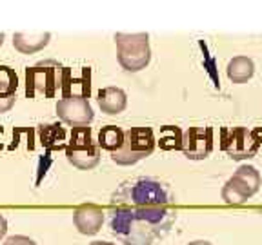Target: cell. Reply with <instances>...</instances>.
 Returning a JSON list of instances; mask_svg holds the SVG:
<instances>
[{"label":"cell","mask_w":262,"mask_h":245,"mask_svg":"<svg viewBox=\"0 0 262 245\" xmlns=\"http://www.w3.org/2000/svg\"><path fill=\"white\" fill-rule=\"evenodd\" d=\"M107 214L111 234L126 245H153L177 220L173 205H117Z\"/></svg>","instance_id":"1"},{"label":"cell","mask_w":262,"mask_h":245,"mask_svg":"<svg viewBox=\"0 0 262 245\" xmlns=\"http://www.w3.org/2000/svg\"><path fill=\"white\" fill-rule=\"evenodd\" d=\"M111 207L117 205H173L175 196L166 182L157 178L126 180L111 196Z\"/></svg>","instance_id":"2"},{"label":"cell","mask_w":262,"mask_h":245,"mask_svg":"<svg viewBox=\"0 0 262 245\" xmlns=\"http://www.w3.org/2000/svg\"><path fill=\"white\" fill-rule=\"evenodd\" d=\"M117 58L127 73H139L151 62V47L147 33H117Z\"/></svg>","instance_id":"3"},{"label":"cell","mask_w":262,"mask_h":245,"mask_svg":"<svg viewBox=\"0 0 262 245\" xmlns=\"http://www.w3.org/2000/svg\"><path fill=\"white\" fill-rule=\"evenodd\" d=\"M155 135L151 127H129L124 131V142L115 153H110L111 160L119 165H133L147 158L155 151Z\"/></svg>","instance_id":"4"},{"label":"cell","mask_w":262,"mask_h":245,"mask_svg":"<svg viewBox=\"0 0 262 245\" xmlns=\"http://www.w3.org/2000/svg\"><path fill=\"white\" fill-rule=\"evenodd\" d=\"M62 67L57 60H42L33 67H26V96L53 98L60 86Z\"/></svg>","instance_id":"5"},{"label":"cell","mask_w":262,"mask_h":245,"mask_svg":"<svg viewBox=\"0 0 262 245\" xmlns=\"http://www.w3.org/2000/svg\"><path fill=\"white\" fill-rule=\"evenodd\" d=\"M66 156H68V162L84 171L97 167L100 162V147L97 142H93L90 126L71 129L70 142L66 145Z\"/></svg>","instance_id":"6"},{"label":"cell","mask_w":262,"mask_h":245,"mask_svg":"<svg viewBox=\"0 0 262 245\" xmlns=\"http://www.w3.org/2000/svg\"><path fill=\"white\" fill-rule=\"evenodd\" d=\"M221 147L231 160L253 158L260 149V143L255 138L253 131L248 127H222L221 129Z\"/></svg>","instance_id":"7"},{"label":"cell","mask_w":262,"mask_h":245,"mask_svg":"<svg viewBox=\"0 0 262 245\" xmlns=\"http://www.w3.org/2000/svg\"><path fill=\"white\" fill-rule=\"evenodd\" d=\"M180 151L188 160H206L213 151V127H188L182 133Z\"/></svg>","instance_id":"8"},{"label":"cell","mask_w":262,"mask_h":245,"mask_svg":"<svg viewBox=\"0 0 262 245\" xmlns=\"http://www.w3.org/2000/svg\"><path fill=\"white\" fill-rule=\"evenodd\" d=\"M58 91L62 93V98H84V100H88L91 94V69L80 67L78 73H75L73 67H62Z\"/></svg>","instance_id":"9"},{"label":"cell","mask_w":262,"mask_h":245,"mask_svg":"<svg viewBox=\"0 0 262 245\" xmlns=\"http://www.w3.org/2000/svg\"><path fill=\"white\" fill-rule=\"evenodd\" d=\"M57 114L62 122L71 127L90 126L95 118L93 107L84 98H62V100H58Z\"/></svg>","instance_id":"10"},{"label":"cell","mask_w":262,"mask_h":245,"mask_svg":"<svg viewBox=\"0 0 262 245\" xmlns=\"http://www.w3.org/2000/svg\"><path fill=\"white\" fill-rule=\"evenodd\" d=\"M104 214L102 207L98 205H80L77 211L73 212V224L78 229L80 234H86V236H93L97 234L104 224Z\"/></svg>","instance_id":"11"},{"label":"cell","mask_w":262,"mask_h":245,"mask_svg":"<svg viewBox=\"0 0 262 245\" xmlns=\"http://www.w3.org/2000/svg\"><path fill=\"white\" fill-rule=\"evenodd\" d=\"M38 142L46 151H66L68 140H66V129L62 124H42L38 126Z\"/></svg>","instance_id":"12"},{"label":"cell","mask_w":262,"mask_h":245,"mask_svg":"<svg viewBox=\"0 0 262 245\" xmlns=\"http://www.w3.org/2000/svg\"><path fill=\"white\" fill-rule=\"evenodd\" d=\"M97 102L102 113L119 114L126 109L127 96L120 87H104L97 93Z\"/></svg>","instance_id":"13"},{"label":"cell","mask_w":262,"mask_h":245,"mask_svg":"<svg viewBox=\"0 0 262 245\" xmlns=\"http://www.w3.org/2000/svg\"><path fill=\"white\" fill-rule=\"evenodd\" d=\"M51 40L49 33H16L13 37V45L16 51H20L24 55L37 53L40 49H44Z\"/></svg>","instance_id":"14"},{"label":"cell","mask_w":262,"mask_h":245,"mask_svg":"<svg viewBox=\"0 0 262 245\" xmlns=\"http://www.w3.org/2000/svg\"><path fill=\"white\" fill-rule=\"evenodd\" d=\"M251 196H253V192L250 191V187L235 175L222 187V200L228 205H242L250 200Z\"/></svg>","instance_id":"15"},{"label":"cell","mask_w":262,"mask_h":245,"mask_svg":"<svg viewBox=\"0 0 262 245\" xmlns=\"http://www.w3.org/2000/svg\"><path fill=\"white\" fill-rule=\"evenodd\" d=\"M228 78L233 84H246L255 73V64L248 57H233L226 67Z\"/></svg>","instance_id":"16"},{"label":"cell","mask_w":262,"mask_h":245,"mask_svg":"<svg viewBox=\"0 0 262 245\" xmlns=\"http://www.w3.org/2000/svg\"><path fill=\"white\" fill-rule=\"evenodd\" d=\"M124 142V131L119 126H106L98 133V147L106 149L110 153H115Z\"/></svg>","instance_id":"17"},{"label":"cell","mask_w":262,"mask_h":245,"mask_svg":"<svg viewBox=\"0 0 262 245\" xmlns=\"http://www.w3.org/2000/svg\"><path fill=\"white\" fill-rule=\"evenodd\" d=\"M18 89V77L9 65H0V98H15Z\"/></svg>","instance_id":"18"},{"label":"cell","mask_w":262,"mask_h":245,"mask_svg":"<svg viewBox=\"0 0 262 245\" xmlns=\"http://www.w3.org/2000/svg\"><path fill=\"white\" fill-rule=\"evenodd\" d=\"M182 143V131L177 126H164L160 127L159 145L164 151H177Z\"/></svg>","instance_id":"19"},{"label":"cell","mask_w":262,"mask_h":245,"mask_svg":"<svg viewBox=\"0 0 262 245\" xmlns=\"http://www.w3.org/2000/svg\"><path fill=\"white\" fill-rule=\"evenodd\" d=\"M235 176L241 178L242 182L250 187V191L253 192V194H257L258 189H260L262 180H260V173H258L253 165H241V167L235 171Z\"/></svg>","instance_id":"20"},{"label":"cell","mask_w":262,"mask_h":245,"mask_svg":"<svg viewBox=\"0 0 262 245\" xmlns=\"http://www.w3.org/2000/svg\"><path fill=\"white\" fill-rule=\"evenodd\" d=\"M53 153H49V151H46L44 153V156L40 158V162H38V175H37V185H40V182H42V178L46 176V173H48V169H49V165L53 163Z\"/></svg>","instance_id":"21"},{"label":"cell","mask_w":262,"mask_h":245,"mask_svg":"<svg viewBox=\"0 0 262 245\" xmlns=\"http://www.w3.org/2000/svg\"><path fill=\"white\" fill-rule=\"evenodd\" d=\"M4 245H35V241L28 236H11L6 240Z\"/></svg>","instance_id":"22"},{"label":"cell","mask_w":262,"mask_h":245,"mask_svg":"<svg viewBox=\"0 0 262 245\" xmlns=\"http://www.w3.org/2000/svg\"><path fill=\"white\" fill-rule=\"evenodd\" d=\"M16 98H0V113H8L15 106Z\"/></svg>","instance_id":"23"},{"label":"cell","mask_w":262,"mask_h":245,"mask_svg":"<svg viewBox=\"0 0 262 245\" xmlns=\"http://www.w3.org/2000/svg\"><path fill=\"white\" fill-rule=\"evenodd\" d=\"M6 233H8V222H6V218L0 214V240L6 236Z\"/></svg>","instance_id":"24"},{"label":"cell","mask_w":262,"mask_h":245,"mask_svg":"<svg viewBox=\"0 0 262 245\" xmlns=\"http://www.w3.org/2000/svg\"><path fill=\"white\" fill-rule=\"evenodd\" d=\"M251 131H253L255 138H257V142L260 143V147H262V127H255V129H251Z\"/></svg>","instance_id":"25"},{"label":"cell","mask_w":262,"mask_h":245,"mask_svg":"<svg viewBox=\"0 0 262 245\" xmlns=\"http://www.w3.org/2000/svg\"><path fill=\"white\" fill-rule=\"evenodd\" d=\"M4 149V126H0V151Z\"/></svg>","instance_id":"26"},{"label":"cell","mask_w":262,"mask_h":245,"mask_svg":"<svg viewBox=\"0 0 262 245\" xmlns=\"http://www.w3.org/2000/svg\"><path fill=\"white\" fill-rule=\"evenodd\" d=\"M188 245H213V243H209V241H206V240H195V241H191V243H188Z\"/></svg>","instance_id":"27"},{"label":"cell","mask_w":262,"mask_h":245,"mask_svg":"<svg viewBox=\"0 0 262 245\" xmlns=\"http://www.w3.org/2000/svg\"><path fill=\"white\" fill-rule=\"evenodd\" d=\"M90 245H115V243H110V241H93Z\"/></svg>","instance_id":"28"},{"label":"cell","mask_w":262,"mask_h":245,"mask_svg":"<svg viewBox=\"0 0 262 245\" xmlns=\"http://www.w3.org/2000/svg\"><path fill=\"white\" fill-rule=\"evenodd\" d=\"M4 44V33H0V45Z\"/></svg>","instance_id":"29"},{"label":"cell","mask_w":262,"mask_h":245,"mask_svg":"<svg viewBox=\"0 0 262 245\" xmlns=\"http://www.w3.org/2000/svg\"><path fill=\"white\" fill-rule=\"evenodd\" d=\"M35 245H37V243H35Z\"/></svg>","instance_id":"30"}]
</instances>
